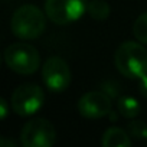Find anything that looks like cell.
Masks as SVG:
<instances>
[{
  "label": "cell",
  "instance_id": "obj_1",
  "mask_svg": "<svg viewBox=\"0 0 147 147\" xmlns=\"http://www.w3.org/2000/svg\"><path fill=\"white\" fill-rule=\"evenodd\" d=\"M114 65L123 77L140 80L147 75V49L138 42H123L114 53Z\"/></svg>",
  "mask_w": 147,
  "mask_h": 147
},
{
  "label": "cell",
  "instance_id": "obj_2",
  "mask_svg": "<svg viewBox=\"0 0 147 147\" xmlns=\"http://www.w3.org/2000/svg\"><path fill=\"white\" fill-rule=\"evenodd\" d=\"M46 28L45 13L33 5H23L12 16L10 29L15 36L23 40H32L39 38Z\"/></svg>",
  "mask_w": 147,
  "mask_h": 147
},
{
  "label": "cell",
  "instance_id": "obj_3",
  "mask_svg": "<svg viewBox=\"0 0 147 147\" xmlns=\"http://www.w3.org/2000/svg\"><path fill=\"white\" fill-rule=\"evenodd\" d=\"M3 58L7 68L20 75H32L40 65V55L38 49L23 42L9 45L5 49Z\"/></svg>",
  "mask_w": 147,
  "mask_h": 147
},
{
  "label": "cell",
  "instance_id": "obj_4",
  "mask_svg": "<svg viewBox=\"0 0 147 147\" xmlns=\"http://www.w3.org/2000/svg\"><path fill=\"white\" fill-rule=\"evenodd\" d=\"M56 141V130L46 118H33L20 130L23 147H52Z\"/></svg>",
  "mask_w": 147,
  "mask_h": 147
},
{
  "label": "cell",
  "instance_id": "obj_5",
  "mask_svg": "<svg viewBox=\"0 0 147 147\" xmlns=\"http://www.w3.org/2000/svg\"><path fill=\"white\" fill-rule=\"evenodd\" d=\"M88 0H45V13L56 25L77 22L87 12Z\"/></svg>",
  "mask_w": 147,
  "mask_h": 147
},
{
  "label": "cell",
  "instance_id": "obj_6",
  "mask_svg": "<svg viewBox=\"0 0 147 147\" xmlns=\"http://www.w3.org/2000/svg\"><path fill=\"white\" fill-rule=\"evenodd\" d=\"M43 101V90L36 84H22L12 94V108L20 117H29L38 113Z\"/></svg>",
  "mask_w": 147,
  "mask_h": 147
},
{
  "label": "cell",
  "instance_id": "obj_7",
  "mask_svg": "<svg viewBox=\"0 0 147 147\" xmlns=\"http://www.w3.org/2000/svg\"><path fill=\"white\" fill-rule=\"evenodd\" d=\"M42 80L52 92H63L71 85V69L59 56H51L42 66Z\"/></svg>",
  "mask_w": 147,
  "mask_h": 147
},
{
  "label": "cell",
  "instance_id": "obj_8",
  "mask_svg": "<svg viewBox=\"0 0 147 147\" xmlns=\"http://www.w3.org/2000/svg\"><path fill=\"white\" fill-rule=\"evenodd\" d=\"M78 113L90 120H98L111 113V97L104 91H90L78 101Z\"/></svg>",
  "mask_w": 147,
  "mask_h": 147
},
{
  "label": "cell",
  "instance_id": "obj_9",
  "mask_svg": "<svg viewBox=\"0 0 147 147\" xmlns=\"http://www.w3.org/2000/svg\"><path fill=\"white\" fill-rule=\"evenodd\" d=\"M127 133L128 131H124L123 128L111 127L102 134L101 144L104 147H130L131 140Z\"/></svg>",
  "mask_w": 147,
  "mask_h": 147
},
{
  "label": "cell",
  "instance_id": "obj_10",
  "mask_svg": "<svg viewBox=\"0 0 147 147\" xmlns=\"http://www.w3.org/2000/svg\"><path fill=\"white\" fill-rule=\"evenodd\" d=\"M117 110L125 118H136L140 113V104L134 97H120L117 101Z\"/></svg>",
  "mask_w": 147,
  "mask_h": 147
},
{
  "label": "cell",
  "instance_id": "obj_11",
  "mask_svg": "<svg viewBox=\"0 0 147 147\" xmlns=\"http://www.w3.org/2000/svg\"><path fill=\"white\" fill-rule=\"evenodd\" d=\"M87 13L98 22L107 20L110 16V5L105 0H91L87 6Z\"/></svg>",
  "mask_w": 147,
  "mask_h": 147
},
{
  "label": "cell",
  "instance_id": "obj_12",
  "mask_svg": "<svg viewBox=\"0 0 147 147\" xmlns=\"http://www.w3.org/2000/svg\"><path fill=\"white\" fill-rule=\"evenodd\" d=\"M133 35L138 42L147 43V12L136 19L133 25Z\"/></svg>",
  "mask_w": 147,
  "mask_h": 147
},
{
  "label": "cell",
  "instance_id": "obj_13",
  "mask_svg": "<svg viewBox=\"0 0 147 147\" xmlns=\"http://www.w3.org/2000/svg\"><path fill=\"white\" fill-rule=\"evenodd\" d=\"M127 131L133 138L138 140H147V124L144 121L134 120L127 125Z\"/></svg>",
  "mask_w": 147,
  "mask_h": 147
},
{
  "label": "cell",
  "instance_id": "obj_14",
  "mask_svg": "<svg viewBox=\"0 0 147 147\" xmlns=\"http://www.w3.org/2000/svg\"><path fill=\"white\" fill-rule=\"evenodd\" d=\"M138 91L144 98H147V75H144L138 80Z\"/></svg>",
  "mask_w": 147,
  "mask_h": 147
},
{
  "label": "cell",
  "instance_id": "obj_15",
  "mask_svg": "<svg viewBox=\"0 0 147 147\" xmlns=\"http://www.w3.org/2000/svg\"><path fill=\"white\" fill-rule=\"evenodd\" d=\"M9 113V107H7V101L5 98H0V118L5 120L7 117Z\"/></svg>",
  "mask_w": 147,
  "mask_h": 147
},
{
  "label": "cell",
  "instance_id": "obj_16",
  "mask_svg": "<svg viewBox=\"0 0 147 147\" xmlns=\"http://www.w3.org/2000/svg\"><path fill=\"white\" fill-rule=\"evenodd\" d=\"M16 147V143L13 140H6V138H2L0 140V147Z\"/></svg>",
  "mask_w": 147,
  "mask_h": 147
}]
</instances>
